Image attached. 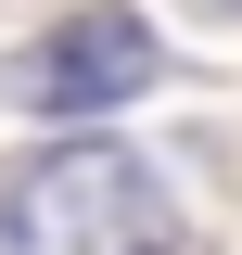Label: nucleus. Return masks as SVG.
<instances>
[{
	"label": "nucleus",
	"instance_id": "1",
	"mask_svg": "<svg viewBox=\"0 0 242 255\" xmlns=\"http://www.w3.org/2000/svg\"><path fill=\"white\" fill-rule=\"evenodd\" d=\"M0 255H179V204L127 140H51L0 179Z\"/></svg>",
	"mask_w": 242,
	"mask_h": 255
},
{
	"label": "nucleus",
	"instance_id": "2",
	"mask_svg": "<svg viewBox=\"0 0 242 255\" xmlns=\"http://www.w3.org/2000/svg\"><path fill=\"white\" fill-rule=\"evenodd\" d=\"M153 77H166V38H153L140 13H64V26H38L26 51H13V115L90 128V115H115V102H140Z\"/></svg>",
	"mask_w": 242,
	"mask_h": 255
}]
</instances>
